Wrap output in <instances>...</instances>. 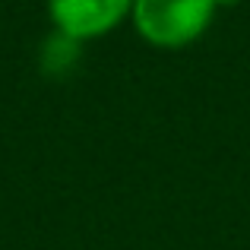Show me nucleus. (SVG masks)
<instances>
[{
  "label": "nucleus",
  "instance_id": "3",
  "mask_svg": "<svg viewBox=\"0 0 250 250\" xmlns=\"http://www.w3.org/2000/svg\"><path fill=\"white\" fill-rule=\"evenodd\" d=\"M80 42H73V38L61 35V32H54V35L48 38V44L42 48V63L48 73H67L70 67H73L76 61H80Z\"/></svg>",
  "mask_w": 250,
  "mask_h": 250
},
{
  "label": "nucleus",
  "instance_id": "2",
  "mask_svg": "<svg viewBox=\"0 0 250 250\" xmlns=\"http://www.w3.org/2000/svg\"><path fill=\"white\" fill-rule=\"evenodd\" d=\"M54 32L73 42H98L130 19L133 0H44Z\"/></svg>",
  "mask_w": 250,
  "mask_h": 250
},
{
  "label": "nucleus",
  "instance_id": "1",
  "mask_svg": "<svg viewBox=\"0 0 250 250\" xmlns=\"http://www.w3.org/2000/svg\"><path fill=\"white\" fill-rule=\"evenodd\" d=\"M215 0H133L130 25L155 51H184L209 32Z\"/></svg>",
  "mask_w": 250,
  "mask_h": 250
}]
</instances>
